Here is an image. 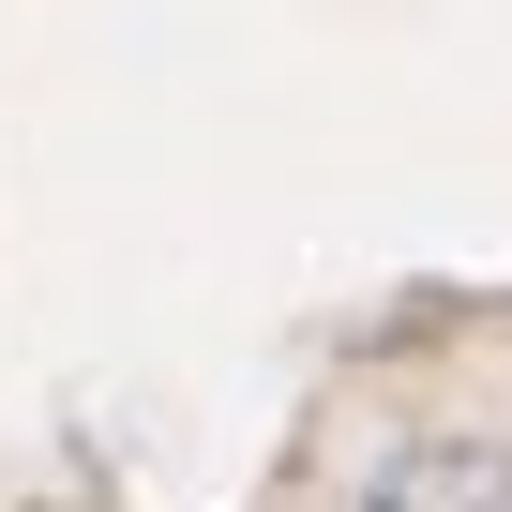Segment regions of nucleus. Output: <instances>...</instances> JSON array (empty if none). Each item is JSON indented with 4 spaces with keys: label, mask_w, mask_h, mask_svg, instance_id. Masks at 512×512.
Listing matches in <instances>:
<instances>
[{
    "label": "nucleus",
    "mask_w": 512,
    "mask_h": 512,
    "mask_svg": "<svg viewBox=\"0 0 512 512\" xmlns=\"http://www.w3.org/2000/svg\"><path fill=\"white\" fill-rule=\"evenodd\" d=\"M362 512H512V452H482V437H422V452H392V467L362 482Z\"/></svg>",
    "instance_id": "f257e3e1"
}]
</instances>
